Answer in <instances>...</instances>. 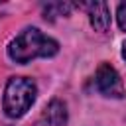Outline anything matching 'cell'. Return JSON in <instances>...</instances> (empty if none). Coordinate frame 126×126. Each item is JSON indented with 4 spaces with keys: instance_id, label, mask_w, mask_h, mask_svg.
Here are the masks:
<instances>
[{
    "instance_id": "cell-1",
    "label": "cell",
    "mask_w": 126,
    "mask_h": 126,
    "mask_svg": "<svg viewBox=\"0 0 126 126\" xmlns=\"http://www.w3.org/2000/svg\"><path fill=\"white\" fill-rule=\"evenodd\" d=\"M57 51L59 43L53 37L41 33L37 28L22 30L8 45V57L20 65H26L37 57H53Z\"/></svg>"
},
{
    "instance_id": "cell-2",
    "label": "cell",
    "mask_w": 126,
    "mask_h": 126,
    "mask_svg": "<svg viewBox=\"0 0 126 126\" xmlns=\"http://www.w3.org/2000/svg\"><path fill=\"white\" fill-rule=\"evenodd\" d=\"M37 87L28 77H12L4 87L2 108L8 118H22L35 102Z\"/></svg>"
},
{
    "instance_id": "cell-3",
    "label": "cell",
    "mask_w": 126,
    "mask_h": 126,
    "mask_svg": "<svg viewBox=\"0 0 126 126\" xmlns=\"http://www.w3.org/2000/svg\"><path fill=\"white\" fill-rule=\"evenodd\" d=\"M94 89L108 98H122L124 96V83L118 75V71L110 63H100L94 73Z\"/></svg>"
},
{
    "instance_id": "cell-4",
    "label": "cell",
    "mask_w": 126,
    "mask_h": 126,
    "mask_svg": "<svg viewBox=\"0 0 126 126\" xmlns=\"http://www.w3.org/2000/svg\"><path fill=\"white\" fill-rule=\"evenodd\" d=\"M87 12H89V22L96 32H108L110 28V10L108 4L104 2H91L85 4Z\"/></svg>"
},
{
    "instance_id": "cell-5",
    "label": "cell",
    "mask_w": 126,
    "mask_h": 126,
    "mask_svg": "<svg viewBox=\"0 0 126 126\" xmlns=\"http://www.w3.org/2000/svg\"><path fill=\"white\" fill-rule=\"evenodd\" d=\"M43 118L49 126H65L69 120V112H67V104L59 98H53L43 112Z\"/></svg>"
},
{
    "instance_id": "cell-6",
    "label": "cell",
    "mask_w": 126,
    "mask_h": 126,
    "mask_svg": "<svg viewBox=\"0 0 126 126\" xmlns=\"http://www.w3.org/2000/svg\"><path fill=\"white\" fill-rule=\"evenodd\" d=\"M71 10V4H63V2H55V4H47L43 6V12H45V18H53V16H67Z\"/></svg>"
},
{
    "instance_id": "cell-7",
    "label": "cell",
    "mask_w": 126,
    "mask_h": 126,
    "mask_svg": "<svg viewBox=\"0 0 126 126\" xmlns=\"http://www.w3.org/2000/svg\"><path fill=\"white\" fill-rule=\"evenodd\" d=\"M116 20H118L120 30H122V32H126V2L118 4V8H116Z\"/></svg>"
},
{
    "instance_id": "cell-8",
    "label": "cell",
    "mask_w": 126,
    "mask_h": 126,
    "mask_svg": "<svg viewBox=\"0 0 126 126\" xmlns=\"http://www.w3.org/2000/svg\"><path fill=\"white\" fill-rule=\"evenodd\" d=\"M122 57H124V59H126V41H124V43H122Z\"/></svg>"
}]
</instances>
